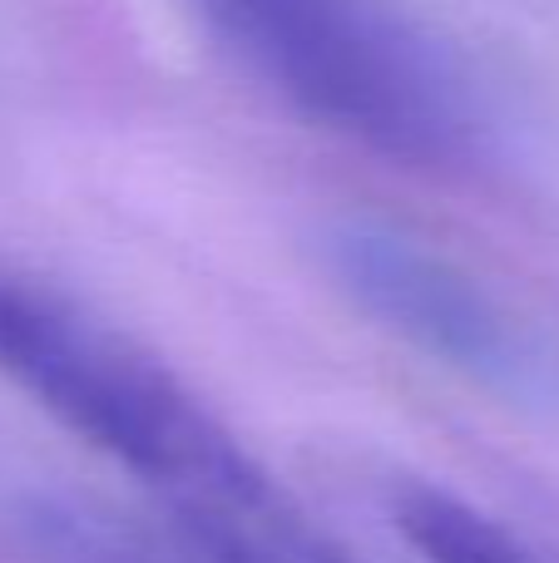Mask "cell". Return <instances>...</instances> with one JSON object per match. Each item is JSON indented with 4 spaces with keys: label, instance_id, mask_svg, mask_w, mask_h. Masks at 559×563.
<instances>
[{
    "label": "cell",
    "instance_id": "1",
    "mask_svg": "<svg viewBox=\"0 0 559 563\" xmlns=\"http://www.w3.org/2000/svg\"><path fill=\"white\" fill-rule=\"evenodd\" d=\"M0 376L50 420L114 460L168 525L248 505L273 470L164 361L0 253Z\"/></svg>",
    "mask_w": 559,
    "mask_h": 563
},
{
    "label": "cell",
    "instance_id": "2",
    "mask_svg": "<svg viewBox=\"0 0 559 563\" xmlns=\"http://www.w3.org/2000/svg\"><path fill=\"white\" fill-rule=\"evenodd\" d=\"M208 35L327 134L406 168H465L475 119L386 0H188Z\"/></svg>",
    "mask_w": 559,
    "mask_h": 563
},
{
    "label": "cell",
    "instance_id": "3",
    "mask_svg": "<svg viewBox=\"0 0 559 563\" xmlns=\"http://www.w3.org/2000/svg\"><path fill=\"white\" fill-rule=\"evenodd\" d=\"M337 273L376 321H386L431 356L471 371L505 366L501 311L471 277L431 257L426 247L396 233L352 228L337 238Z\"/></svg>",
    "mask_w": 559,
    "mask_h": 563
},
{
    "label": "cell",
    "instance_id": "4",
    "mask_svg": "<svg viewBox=\"0 0 559 563\" xmlns=\"http://www.w3.org/2000/svg\"><path fill=\"white\" fill-rule=\"evenodd\" d=\"M386 509L402 539L426 563H555L550 554L475 509L471 499L431 485V479H402L386 489Z\"/></svg>",
    "mask_w": 559,
    "mask_h": 563
}]
</instances>
